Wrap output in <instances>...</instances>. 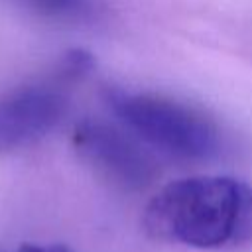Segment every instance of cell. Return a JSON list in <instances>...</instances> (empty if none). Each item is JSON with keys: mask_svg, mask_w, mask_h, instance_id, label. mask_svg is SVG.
<instances>
[{"mask_svg": "<svg viewBox=\"0 0 252 252\" xmlns=\"http://www.w3.org/2000/svg\"><path fill=\"white\" fill-rule=\"evenodd\" d=\"M142 224L161 242L199 250L252 244V183L230 175H191L163 185L146 205Z\"/></svg>", "mask_w": 252, "mask_h": 252, "instance_id": "1", "label": "cell"}, {"mask_svg": "<svg viewBox=\"0 0 252 252\" xmlns=\"http://www.w3.org/2000/svg\"><path fill=\"white\" fill-rule=\"evenodd\" d=\"M102 98L130 134L169 158L205 161L222 150L219 124L193 104L161 93L118 85L106 87Z\"/></svg>", "mask_w": 252, "mask_h": 252, "instance_id": "2", "label": "cell"}, {"mask_svg": "<svg viewBox=\"0 0 252 252\" xmlns=\"http://www.w3.org/2000/svg\"><path fill=\"white\" fill-rule=\"evenodd\" d=\"M71 144L81 161L114 189L134 193L156 179L154 158L134 134L114 124L83 118L73 128Z\"/></svg>", "mask_w": 252, "mask_h": 252, "instance_id": "3", "label": "cell"}, {"mask_svg": "<svg viewBox=\"0 0 252 252\" xmlns=\"http://www.w3.org/2000/svg\"><path fill=\"white\" fill-rule=\"evenodd\" d=\"M75 85L53 65L43 79L0 94V154L16 152L47 136L65 116Z\"/></svg>", "mask_w": 252, "mask_h": 252, "instance_id": "4", "label": "cell"}, {"mask_svg": "<svg viewBox=\"0 0 252 252\" xmlns=\"http://www.w3.org/2000/svg\"><path fill=\"white\" fill-rule=\"evenodd\" d=\"M47 18H81L91 10V0H20Z\"/></svg>", "mask_w": 252, "mask_h": 252, "instance_id": "5", "label": "cell"}, {"mask_svg": "<svg viewBox=\"0 0 252 252\" xmlns=\"http://www.w3.org/2000/svg\"><path fill=\"white\" fill-rule=\"evenodd\" d=\"M14 252H75L67 244L51 242V244H37V242H24Z\"/></svg>", "mask_w": 252, "mask_h": 252, "instance_id": "6", "label": "cell"}, {"mask_svg": "<svg viewBox=\"0 0 252 252\" xmlns=\"http://www.w3.org/2000/svg\"><path fill=\"white\" fill-rule=\"evenodd\" d=\"M0 252H6V250H4V248H0Z\"/></svg>", "mask_w": 252, "mask_h": 252, "instance_id": "7", "label": "cell"}]
</instances>
